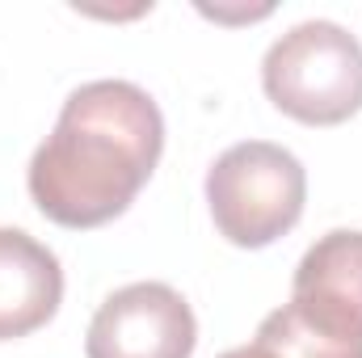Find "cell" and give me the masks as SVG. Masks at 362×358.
<instances>
[{"mask_svg": "<svg viewBox=\"0 0 362 358\" xmlns=\"http://www.w3.org/2000/svg\"><path fill=\"white\" fill-rule=\"evenodd\" d=\"M165 148L156 101L131 81H93L64 101L55 131L30 161L38 211L64 228L118 219L148 185Z\"/></svg>", "mask_w": 362, "mask_h": 358, "instance_id": "1", "label": "cell"}, {"mask_svg": "<svg viewBox=\"0 0 362 358\" xmlns=\"http://www.w3.org/2000/svg\"><path fill=\"white\" fill-rule=\"evenodd\" d=\"M303 165L266 139L232 144L206 173V202L215 228L240 249H266L303 215Z\"/></svg>", "mask_w": 362, "mask_h": 358, "instance_id": "3", "label": "cell"}, {"mask_svg": "<svg viewBox=\"0 0 362 358\" xmlns=\"http://www.w3.org/2000/svg\"><path fill=\"white\" fill-rule=\"evenodd\" d=\"M262 85L308 127L346 122L362 110V42L337 21H299L266 51Z\"/></svg>", "mask_w": 362, "mask_h": 358, "instance_id": "2", "label": "cell"}, {"mask_svg": "<svg viewBox=\"0 0 362 358\" xmlns=\"http://www.w3.org/2000/svg\"><path fill=\"white\" fill-rule=\"evenodd\" d=\"M64 299L59 258L17 228H0V342L42 329Z\"/></svg>", "mask_w": 362, "mask_h": 358, "instance_id": "6", "label": "cell"}, {"mask_svg": "<svg viewBox=\"0 0 362 358\" xmlns=\"http://www.w3.org/2000/svg\"><path fill=\"white\" fill-rule=\"evenodd\" d=\"M291 304L325 333L362 342V232L320 236L295 266Z\"/></svg>", "mask_w": 362, "mask_h": 358, "instance_id": "5", "label": "cell"}, {"mask_svg": "<svg viewBox=\"0 0 362 358\" xmlns=\"http://www.w3.org/2000/svg\"><path fill=\"white\" fill-rule=\"evenodd\" d=\"M257 346L270 350L274 358H362V342H346V337L316 329L295 304H282L262 321Z\"/></svg>", "mask_w": 362, "mask_h": 358, "instance_id": "7", "label": "cell"}, {"mask_svg": "<svg viewBox=\"0 0 362 358\" xmlns=\"http://www.w3.org/2000/svg\"><path fill=\"white\" fill-rule=\"evenodd\" d=\"M219 358H274L270 350H262L257 342L253 346H240V350H228V354H219Z\"/></svg>", "mask_w": 362, "mask_h": 358, "instance_id": "8", "label": "cell"}, {"mask_svg": "<svg viewBox=\"0 0 362 358\" xmlns=\"http://www.w3.org/2000/svg\"><path fill=\"white\" fill-rule=\"evenodd\" d=\"M198 325L189 304L165 282H131L114 291L89 325V358H189Z\"/></svg>", "mask_w": 362, "mask_h": 358, "instance_id": "4", "label": "cell"}]
</instances>
